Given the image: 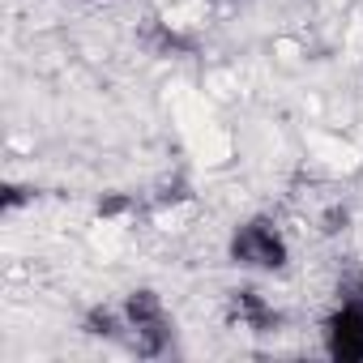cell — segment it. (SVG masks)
<instances>
[{
  "instance_id": "3957f363",
  "label": "cell",
  "mask_w": 363,
  "mask_h": 363,
  "mask_svg": "<svg viewBox=\"0 0 363 363\" xmlns=\"http://www.w3.org/2000/svg\"><path fill=\"white\" fill-rule=\"evenodd\" d=\"M325 350L342 363H363V299H342L325 325Z\"/></svg>"
},
{
  "instance_id": "6da1fadb",
  "label": "cell",
  "mask_w": 363,
  "mask_h": 363,
  "mask_svg": "<svg viewBox=\"0 0 363 363\" xmlns=\"http://www.w3.org/2000/svg\"><path fill=\"white\" fill-rule=\"evenodd\" d=\"M124 329L133 333V346L141 354H162L171 346V316L154 291H133L124 299Z\"/></svg>"
},
{
  "instance_id": "277c9868",
  "label": "cell",
  "mask_w": 363,
  "mask_h": 363,
  "mask_svg": "<svg viewBox=\"0 0 363 363\" xmlns=\"http://www.w3.org/2000/svg\"><path fill=\"white\" fill-rule=\"evenodd\" d=\"M231 320L240 329L265 333L269 325H278V312L261 299V291H231Z\"/></svg>"
},
{
  "instance_id": "7a4b0ae2",
  "label": "cell",
  "mask_w": 363,
  "mask_h": 363,
  "mask_svg": "<svg viewBox=\"0 0 363 363\" xmlns=\"http://www.w3.org/2000/svg\"><path fill=\"white\" fill-rule=\"evenodd\" d=\"M231 261L244 269H282L286 265V240L274 223L252 218L231 235Z\"/></svg>"
}]
</instances>
